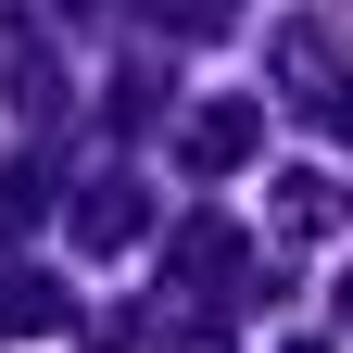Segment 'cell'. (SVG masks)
Here are the masks:
<instances>
[{
    "label": "cell",
    "instance_id": "cell-1",
    "mask_svg": "<svg viewBox=\"0 0 353 353\" xmlns=\"http://www.w3.org/2000/svg\"><path fill=\"white\" fill-rule=\"evenodd\" d=\"M341 328H353V278H341Z\"/></svg>",
    "mask_w": 353,
    "mask_h": 353
}]
</instances>
